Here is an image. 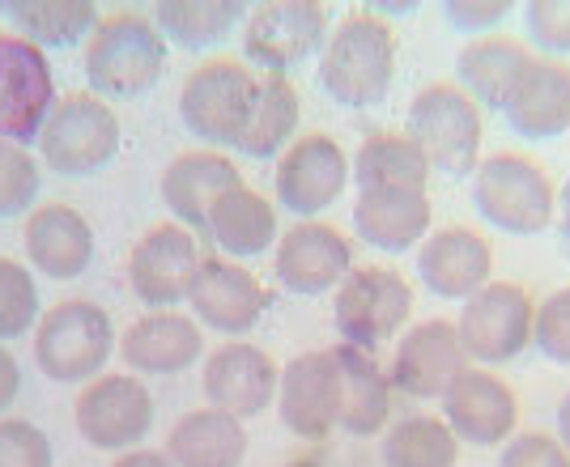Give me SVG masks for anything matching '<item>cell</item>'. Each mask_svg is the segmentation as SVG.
I'll return each instance as SVG.
<instances>
[{
	"instance_id": "cell-27",
	"label": "cell",
	"mask_w": 570,
	"mask_h": 467,
	"mask_svg": "<svg viewBox=\"0 0 570 467\" xmlns=\"http://www.w3.org/2000/svg\"><path fill=\"white\" fill-rule=\"evenodd\" d=\"M354 230L366 247L401 256L434 230V205L426 191H357Z\"/></svg>"
},
{
	"instance_id": "cell-17",
	"label": "cell",
	"mask_w": 570,
	"mask_h": 467,
	"mask_svg": "<svg viewBox=\"0 0 570 467\" xmlns=\"http://www.w3.org/2000/svg\"><path fill=\"white\" fill-rule=\"evenodd\" d=\"M196 268H200L196 234L179 221L149 226L128 251V285L137 302H145L149 310H175L179 302H188Z\"/></svg>"
},
{
	"instance_id": "cell-15",
	"label": "cell",
	"mask_w": 570,
	"mask_h": 467,
	"mask_svg": "<svg viewBox=\"0 0 570 467\" xmlns=\"http://www.w3.org/2000/svg\"><path fill=\"white\" fill-rule=\"evenodd\" d=\"M277 417L303 443H324L341 429V361L336 349H307L282 366Z\"/></svg>"
},
{
	"instance_id": "cell-36",
	"label": "cell",
	"mask_w": 570,
	"mask_h": 467,
	"mask_svg": "<svg viewBox=\"0 0 570 467\" xmlns=\"http://www.w3.org/2000/svg\"><path fill=\"white\" fill-rule=\"evenodd\" d=\"M39 319H43V310H39L35 272L18 259L0 256V345L35 331Z\"/></svg>"
},
{
	"instance_id": "cell-33",
	"label": "cell",
	"mask_w": 570,
	"mask_h": 467,
	"mask_svg": "<svg viewBox=\"0 0 570 467\" xmlns=\"http://www.w3.org/2000/svg\"><path fill=\"white\" fill-rule=\"evenodd\" d=\"M0 13L18 26V34L30 39L35 47H77L90 39L98 26L95 0H4Z\"/></svg>"
},
{
	"instance_id": "cell-7",
	"label": "cell",
	"mask_w": 570,
	"mask_h": 467,
	"mask_svg": "<svg viewBox=\"0 0 570 467\" xmlns=\"http://www.w3.org/2000/svg\"><path fill=\"white\" fill-rule=\"evenodd\" d=\"M413 315V285L383 264L354 268L336 285L333 294V324L341 331V345L354 349H380L396 340Z\"/></svg>"
},
{
	"instance_id": "cell-14",
	"label": "cell",
	"mask_w": 570,
	"mask_h": 467,
	"mask_svg": "<svg viewBox=\"0 0 570 467\" xmlns=\"http://www.w3.org/2000/svg\"><path fill=\"white\" fill-rule=\"evenodd\" d=\"M277 205L289 209L298 221H315L324 209H333L350 187V158L328 132L294 137V145L277 158L273 170Z\"/></svg>"
},
{
	"instance_id": "cell-41",
	"label": "cell",
	"mask_w": 570,
	"mask_h": 467,
	"mask_svg": "<svg viewBox=\"0 0 570 467\" xmlns=\"http://www.w3.org/2000/svg\"><path fill=\"white\" fill-rule=\"evenodd\" d=\"M511 9H515L511 0H448L443 4V18L460 34L481 39V34H499V26L511 18Z\"/></svg>"
},
{
	"instance_id": "cell-29",
	"label": "cell",
	"mask_w": 570,
	"mask_h": 467,
	"mask_svg": "<svg viewBox=\"0 0 570 467\" xmlns=\"http://www.w3.org/2000/svg\"><path fill=\"white\" fill-rule=\"evenodd\" d=\"M205 234L214 238V247L226 259H256L264 251H273L282 238L277 205L256 187L238 183L214 205Z\"/></svg>"
},
{
	"instance_id": "cell-23",
	"label": "cell",
	"mask_w": 570,
	"mask_h": 467,
	"mask_svg": "<svg viewBox=\"0 0 570 467\" xmlns=\"http://www.w3.org/2000/svg\"><path fill=\"white\" fill-rule=\"evenodd\" d=\"M537 51L515 34H481L469 39L455 56V86L473 98L481 111H502L520 90L523 72L532 69Z\"/></svg>"
},
{
	"instance_id": "cell-26",
	"label": "cell",
	"mask_w": 570,
	"mask_h": 467,
	"mask_svg": "<svg viewBox=\"0 0 570 467\" xmlns=\"http://www.w3.org/2000/svg\"><path fill=\"white\" fill-rule=\"evenodd\" d=\"M502 119L523 140H553L570 132V60L537 56L520 90L502 107Z\"/></svg>"
},
{
	"instance_id": "cell-22",
	"label": "cell",
	"mask_w": 570,
	"mask_h": 467,
	"mask_svg": "<svg viewBox=\"0 0 570 467\" xmlns=\"http://www.w3.org/2000/svg\"><path fill=\"white\" fill-rule=\"evenodd\" d=\"M238 183H243V175L222 149H184L167 162L158 191H163V205L179 226L205 230L214 205Z\"/></svg>"
},
{
	"instance_id": "cell-35",
	"label": "cell",
	"mask_w": 570,
	"mask_h": 467,
	"mask_svg": "<svg viewBox=\"0 0 570 467\" xmlns=\"http://www.w3.org/2000/svg\"><path fill=\"white\" fill-rule=\"evenodd\" d=\"M383 467H460V443L448 420L434 413H409L383 434Z\"/></svg>"
},
{
	"instance_id": "cell-47",
	"label": "cell",
	"mask_w": 570,
	"mask_h": 467,
	"mask_svg": "<svg viewBox=\"0 0 570 467\" xmlns=\"http://www.w3.org/2000/svg\"><path fill=\"white\" fill-rule=\"evenodd\" d=\"M285 467H324L320 459H294V464H285Z\"/></svg>"
},
{
	"instance_id": "cell-12",
	"label": "cell",
	"mask_w": 570,
	"mask_h": 467,
	"mask_svg": "<svg viewBox=\"0 0 570 467\" xmlns=\"http://www.w3.org/2000/svg\"><path fill=\"white\" fill-rule=\"evenodd\" d=\"M56 107V77L48 51L22 39L18 30H0V140L30 145L39 140Z\"/></svg>"
},
{
	"instance_id": "cell-1",
	"label": "cell",
	"mask_w": 570,
	"mask_h": 467,
	"mask_svg": "<svg viewBox=\"0 0 570 467\" xmlns=\"http://www.w3.org/2000/svg\"><path fill=\"white\" fill-rule=\"evenodd\" d=\"M320 86L341 107H380L396 81V30L375 9H354L320 51Z\"/></svg>"
},
{
	"instance_id": "cell-20",
	"label": "cell",
	"mask_w": 570,
	"mask_h": 467,
	"mask_svg": "<svg viewBox=\"0 0 570 467\" xmlns=\"http://www.w3.org/2000/svg\"><path fill=\"white\" fill-rule=\"evenodd\" d=\"M277 382L282 366L273 361V352L252 340H226L200 366V387L209 408L238 420L261 417L268 404H277Z\"/></svg>"
},
{
	"instance_id": "cell-8",
	"label": "cell",
	"mask_w": 570,
	"mask_h": 467,
	"mask_svg": "<svg viewBox=\"0 0 570 467\" xmlns=\"http://www.w3.org/2000/svg\"><path fill=\"white\" fill-rule=\"evenodd\" d=\"M119 153V119L90 90L60 93L39 132V158L56 175H95Z\"/></svg>"
},
{
	"instance_id": "cell-21",
	"label": "cell",
	"mask_w": 570,
	"mask_h": 467,
	"mask_svg": "<svg viewBox=\"0 0 570 467\" xmlns=\"http://www.w3.org/2000/svg\"><path fill=\"white\" fill-rule=\"evenodd\" d=\"M417 277L434 298L469 302L494 280V247L473 226H439L417 247Z\"/></svg>"
},
{
	"instance_id": "cell-25",
	"label": "cell",
	"mask_w": 570,
	"mask_h": 467,
	"mask_svg": "<svg viewBox=\"0 0 570 467\" xmlns=\"http://www.w3.org/2000/svg\"><path fill=\"white\" fill-rule=\"evenodd\" d=\"M26 259L51 280H72L81 277L95 259V230L72 205H39V209L26 217Z\"/></svg>"
},
{
	"instance_id": "cell-10",
	"label": "cell",
	"mask_w": 570,
	"mask_h": 467,
	"mask_svg": "<svg viewBox=\"0 0 570 467\" xmlns=\"http://www.w3.org/2000/svg\"><path fill=\"white\" fill-rule=\"evenodd\" d=\"M333 34L328 4L320 0H264L243 22V51L264 72L285 77L303 60L320 56Z\"/></svg>"
},
{
	"instance_id": "cell-13",
	"label": "cell",
	"mask_w": 570,
	"mask_h": 467,
	"mask_svg": "<svg viewBox=\"0 0 570 467\" xmlns=\"http://www.w3.org/2000/svg\"><path fill=\"white\" fill-rule=\"evenodd\" d=\"M439 417L448 420L460 446H507L520 434V399L502 374L469 366L452 387L439 396Z\"/></svg>"
},
{
	"instance_id": "cell-30",
	"label": "cell",
	"mask_w": 570,
	"mask_h": 467,
	"mask_svg": "<svg viewBox=\"0 0 570 467\" xmlns=\"http://www.w3.org/2000/svg\"><path fill=\"white\" fill-rule=\"evenodd\" d=\"M247 446V425L209 404L184 413L167 434V455L175 467H243Z\"/></svg>"
},
{
	"instance_id": "cell-2",
	"label": "cell",
	"mask_w": 570,
	"mask_h": 467,
	"mask_svg": "<svg viewBox=\"0 0 570 467\" xmlns=\"http://www.w3.org/2000/svg\"><path fill=\"white\" fill-rule=\"evenodd\" d=\"M170 43L158 22L137 9L102 13L86 39V81L98 98H141L167 72Z\"/></svg>"
},
{
	"instance_id": "cell-34",
	"label": "cell",
	"mask_w": 570,
	"mask_h": 467,
	"mask_svg": "<svg viewBox=\"0 0 570 467\" xmlns=\"http://www.w3.org/2000/svg\"><path fill=\"white\" fill-rule=\"evenodd\" d=\"M163 39L184 51H205L230 39L235 26L247 22V4L238 0H163L154 9Z\"/></svg>"
},
{
	"instance_id": "cell-5",
	"label": "cell",
	"mask_w": 570,
	"mask_h": 467,
	"mask_svg": "<svg viewBox=\"0 0 570 467\" xmlns=\"http://www.w3.org/2000/svg\"><path fill=\"white\" fill-rule=\"evenodd\" d=\"M116 352V324L90 298H65L35 327V361L51 382H95Z\"/></svg>"
},
{
	"instance_id": "cell-46",
	"label": "cell",
	"mask_w": 570,
	"mask_h": 467,
	"mask_svg": "<svg viewBox=\"0 0 570 467\" xmlns=\"http://www.w3.org/2000/svg\"><path fill=\"white\" fill-rule=\"evenodd\" d=\"M558 205H570V179L562 187H558Z\"/></svg>"
},
{
	"instance_id": "cell-40",
	"label": "cell",
	"mask_w": 570,
	"mask_h": 467,
	"mask_svg": "<svg viewBox=\"0 0 570 467\" xmlns=\"http://www.w3.org/2000/svg\"><path fill=\"white\" fill-rule=\"evenodd\" d=\"M0 467H51V438L26 417H0Z\"/></svg>"
},
{
	"instance_id": "cell-31",
	"label": "cell",
	"mask_w": 570,
	"mask_h": 467,
	"mask_svg": "<svg viewBox=\"0 0 570 467\" xmlns=\"http://www.w3.org/2000/svg\"><path fill=\"white\" fill-rule=\"evenodd\" d=\"M430 175L426 153L409 132H371L354 153L357 191H426Z\"/></svg>"
},
{
	"instance_id": "cell-9",
	"label": "cell",
	"mask_w": 570,
	"mask_h": 467,
	"mask_svg": "<svg viewBox=\"0 0 570 467\" xmlns=\"http://www.w3.org/2000/svg\"><path fill=\"white\" fill-rule=\"evenodd\" d=\"M532 319L537 298L515 280H490L476 289L469 302H460L455 331L473 366H502L515 361L523 349H532Z\"/></svg>"
},
{
	"instance_id": "cell-39",
	"label": "cell",
	"mask_w": 570,
	"mask_h": 467,
	"mask_svg": "<svg viewBox=\"0 0 570 467\" xmlns=\"http://www.w3.org/2000/svg\"><path fill=\"white\" fill-rule=\"evenodd\" d=\"M532 345L546 352L549 361L570 366V285L553 289L549 298L537 302V319H532Z\"/></svg>"
},
{
	"instance_id": "cell-32",
	"label": "cell",
	"mask_w": 570,
	"mask_h": 467,
	"mask_svg": "<svg viewBox=\"0 0 570 467\" xmlns=\"http://www.w3.org/2000/svg\"><path fill=\"white\" fill-rule=\"evenodd\" d=\"M298 119H303V98H298V86L289 77H277V72H264L261 90H256V102H252V116H247V128L238 137V153L247 158H282L285 149L294 145V132H298Z\"/></svg>"
},
{
	"instance_id": "cell-24",
	"label": "cell",
	"mask_w": 570,
	"mask_h": 467,
	"mask_svg": "<svg viewBox=\"0 0 570 467\" xmlns=\"http://www.w3.org/2000/svg\"><path fill=\"white\" fill-rule=\"evenodd\" d=\"M119 357L132 374H179L205 357V331L184 310H145L124 327Z\"/></svg>"
},
{
	"instance_id": "cell-11",
	"label": "cell",
	"mask_w": 570,
	"mask_h": 467,
	"mask_svg": "<svg viewBox=\"0 0 570 467\" xmlns=\"http://www.w3.org/2000/svg\"><path fill=\"white\" fill-rule=\"evenodd\" d=\"M154 413L158 408L141 374H98L72 404L77 434L95 450H116V455L145 443V434L154 429Z\"/></svg>"
},
{
	"instance_id": "cell-38",
	"label": "cell",
	"mask_w": 570,
	"mask_h": 467,
	"mask_svg": "<svg viewBox=\"0 0 570 467\" xmlns=\"http://www.w3.org/2000/svg\"><path fill=\"white\" fill-rule=\"evenodd\" d=\"M523 26H528V47L537 56L553 60L570 56V0H528Z\"/></svg>"
},
{
	"instance_id": "cell-6",
	"label": "cell",
	"mask_w": 570,
	"mask_h": 467,
	"mask_svg": "<svg viewBox=\"0 0 570 467\" xmlns=\"http://www.w3.org/2000/svg\"><path fill=\"white\" fill-rule=\"evenodd\" d=\"M261 90V77H252V69L243 60L230 56H217V60H200L196 69L184 77V90H179V119L191 137H200L214 149H235L247 116H252V102Z\"/></svg>"
},
{
	"instance_id": "cell-18",
	"label": "cell",
	"mask_w": 570,
	"mask_h": 467,
	"mask_svg": "<svg viewBox=\"0 0 570 467\" xmlns=\"http://www.w3.org/2000/svg\"><path fill=\"white\" fill-rule=\"evenodd\" d=\"M268 302L273 298L252 268H243L226 256H200V268H196L188 289L191 319L200 327H214L222 336L238 340L243 331H256Z\"/></svg>"
},
{
	"instance_id": "cell-19",
	"label": "cell",
	"mask_w": 570,
	"mask_h": 467,
	"mask_svg": "<svg viewBox=\"0 0 570 467\" xmlns=\"http://www.w3.org/2000/svg\"><path fill=\"white\" fill-rule=\"evenodd\" d=\"M469 366L473 361L460 345L452 319H422L396 336L387 378L409 399H439Z\"/></svg>"
},
{
	"instance_id": "cell-4",
	"label": "cell",
	"mask_w": 570,
	"mask_h": 467,
	"mask_svg": "<svg viewBox=\"0 0 570 467\" xmlns=\"http://www.w3.org/2000/svg\"><path fill=\"white\" fill-rule=\"evenodd\" d=\"M404 132L426 153L430 170L464 179L481 162L485 111L455 81H430L413 93L409 116H404Z\"/></svg>"
},
{
	"instance_id": "cell-44",
	"label": "cell",
	"mask_w": 570,
	"mask_h": 467,
	"mask_svg": "<svg viewBox=\"0 0 570 467\" xmlns=\"http://www.w3.org/2000/svg\"><path fill=\"white\" fill-rule=\"evenodd\" d=\"M111 467H175V464H170L167 450L137 446V450H124V455H116V464H111Z\"/></svg>"
},
{
	"instance_id": "cell-43",
	"label": "cell",
	"mask_w": 570,
	"mask_h": 467,
	"mask_svg": "<svg viewBox=\"0 0 570 467\" xmlns=\"http://www.w3.org/2000/svg\"><path fill=\"white\" fill-rule=\"evenodd\" d=\"M18 391H22V366H18V357L0 345V413L18 399Z\"/></svg>"
},
{
	"instance_id": "cell-45",
	"label": "cell",
	"mask_w": 570,
	"mask_h": 467,
	"mask_svg": "<svg viewBox=\"0 0 570 467\" xmlns=\"http://www.w3.org/2000/svg\"><path fill=\"white\" fill-rule=\"evenodd\" d=\"M558 443H562V450L570 455V391H567V399L558 404V434H553Z\"/></svg>"
},
{
	"instance_id": "cell-28",
	"label": "cell",
	"mask_w": 570,
	"mask_h": 467,
	"mask_svg": "<svg viewBox=\"0 0 570 467\" xmlns=\"http://www.w3.org/2000/svg\"><path fill=\"white\" fill-rule=\"evenodd\" d=\"M336 361H341V429L354 438L383 434L396 404L387 366L371 349H354V345H336Z\"/></svg>"
},
{
	"instance_id": "cell-3",
	"label": "cell",
	"mask_w": 570,
	"mask_h": 467,
	"mask_svg": "<svg viewBox=\"0 0 570 467\" xmlns=\"http://www.w3.org/2000/svg\"><path fill=\"white\" fill-rule=\"evenodd\" d=\"M473 179V205L490 230L511 238H532L558 221V187L546 166L528 153L502 149L481 158Z\"/></svg>"
},
{
	"instance_id": "cell-37",
	"label": "cell",
	"mask_w": 570,
	"mask_h": 467,
	"mask_svg": "<svg viewBox=\"0 0 570 467\" xmlns=\"http://www.w3.org/2000/svg\"><path fill=\"white\" fill-rule=\"evenodd\" d=\"M39 183H43L39 158L26 145L0 140V217H18V212L35 209Z\"/></svg>"
},
{
	"instance_id": "cell-16",
	"label": "cell",
	"mask_w": 570,
	"mask_h": 467,
	"mask_svg": "<svg viewBox=\"0 0 570 467\" xmlns=\"http://www.w3.org/2000/svg\"><path fill=\"white\" fill-rule=\"evenodd\" d=\"M354 272V247L333 221H294L273 247V277L285 294L320 298Z\"/></svg>"
},
{
	"instance_id": "cell-42",
	"label": "cell",
	"mask_w": 570,
	"mask_h": 467,
	"mask_svg": "<svg viewBox=\"0 0 570 467\" xmlns=\"http://www.w3.org/2000/svg\"><path fill=\"white\" fill-rule=\"evenodd\" d=\"M499 467H570V455L553 434L541 429H523L511 443L502 446Z\"/></svg>"
}]
</instances>
